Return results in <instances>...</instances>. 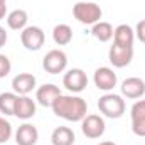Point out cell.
Listing matches in <instances>:
<instances>
[{
    "instance_id": "cell-6",
    "label": "cell",
    "mask_w": 145,
    "mask_h": 145,
    "mask_svg": "<svg viewBox=\"0 0 145 145\" xmlns=\"http://www.w3.org/2000/svg\"><path fill=\"white\" fill-rule=\"evenodd\" d=\"M105 130H106V123H105V118L100 115H95V113L86 115L81 120V132L88 138H100L103 137Z\"/></svg>"
},
{
    "instance_id": "cell-9",
    "label": "cell",
    "mask_w": 145,
    "mask_h": 145,
    "mask_svg": "<svg viewBox=\"0 0 145 145\" xmlns=\"http://www.w3.org/2000/svg\"><path fill=\"white\" fill-rule=\"evenodd\" d=\"M108 59L113 64V68H125L133 59V47L113 44L108 51Z\"/></svg>"
},
{
    "instance_id": "cell-1",
    "label": "cell",
    "mask_w": 145,
    "mask_h": 145,
    "mask_svg": "<svg viewBox=\"0 0 145 145\" xmlns=\"http://www.w3.org/2000/svg\"><path fill=\"white\" fill-rule=\"evenodd\" d=\"M51 108L56 116L64 118L66 121H81L88 113V103L84 98L76 95H61Z\"/></svg>"
},
{
    "instance_id": "cell-19",
    "label": "cell",
    "mask_w": 145,
    "mask_h": 145,
    "mask_svg": "<svg viewBox=\"0 0 145 145\" xmlns=\"http://www.w3.org/2000/svg\"><path fill=\"white\" fill-rule=\"evenodd\" d=\"M113 25L110 24V22H103V20H100V22H96L95 25H93V29H91V34L95 39H98L100 42H108L113 39Z\"/></svg>"
},
{
    "instance_id": "cell-5",
    "label": "cell",
    "mask_w": 145,
    "mask_h": 145,
    "mask_svg": "<svg viewBox=\"0 0 145 145\" xmlns=\"http://www.w3.org/2000/svg\"><path fill=\"white\" fill-rule=\"evenodd\" d=\"M63 86L71 93V95H78L81 91L86 89L88 86V76L86 72L79 68H72L63 76Z\"/></svg>"
},
{
    "instance_id": "cell-12",
    "label": "cell",
    "mask_w": 145,
    "mask_h": 145,
    "mask_svg": "<svg viewBox=\"0 0 145 145\" xmlns=\"http://www.w3.org/2000/svg\"><path fill=\"white\" fill-rule=\"evenodd\" d=\"M61 95H63V93H61L59 86H56V84H52V83H47V84H42V86L37 88L36 100H37V103H39L40 106L51 108L52 103L56 101V98L61 96Z\"/></svg>"
},
{
    "instance_id": "cell-13",
    "label": "cell",
    "mask_w": 145,
    "mask_h": 145,
    "mask_svg": "<svg viewBox=\"0 0 145 145\" xmlns=\"http://www.w3.org/2000/svg\"><path fill=\"white\" fill-rule=\"evenodd\" d=\"M36 115V101L27 95H19L14 108V116L20 120H29Z\"/></svg>"
},
{
    "instance_id": "cell-21",
    "label": "cell",
    "mask_w": 145,
    "mask_h": 145,
    "mask_svg": "<svg viewBox=\"0 0 145 145\" xmlns=\"http://www.w3.org/2000/svg\"><path fill=\"white\" fill-rule=\"evenodd\" d=\"M17 93L14 91H5L0 93V113H3L5 116L14 115V108H15V101H17Z\"/></svg>"
},
{
    "instance_id": "cell-15",
    "label": "cell",
    "mask_w": 145,
    "mask_h": 145,
    "mask_svg": "<svg viewBox=\"0 0 145 145\" xmlns=\"http://www.w3.org/2000/svg\"><path fill=\"white\" fill-rule=\"evenodd\" d=\"M39 140V132L32 123H22L15 132L17 145H36Z\"/></svg>"
},
{
    "instance_id": "cell-23",
    "label": "cell",
    "mask_w": 145,
    "mask_h": 145,
    "mask_svg": "<svg viewBox=\"0 0 145 145\" xmlns=\"http://www.w3.org/2000/svg\"><path fill=\"white\" fill-rule=\"evenodd\" d=\"M10 69H12V63H10V59H8L5 54H0V79L5 78V76H8Z\"/></svg>"
},
{
    "instance_id": "cell-7",
    "label": "cell",
    "mask_w": 145,
    "mask_h": 145,
    "mask_svg": "<svg viewBox=\"0 0 145 145\" xmlns=\"http://www.w3.org/2000/svg\"><path fill=\"white\" fill-rule=\"evenodd\" d=\"M46 34L37 25H27L24 31H20V42L27 51H39L44 46Z\"/></svg>"
},
{
    "instance_id": "cell-26",
    "label": "cell",
    "mask_w": 145,
    "mask_h": 145,
    "mask_svg": "<svg viewBox=\"0 0 145 145\" xmlns=\"http://www.w3.org/2000/svg\"><path fill=\"white\" fill-rule=\"evenodd\" d=\"M5 14H7V5L5 2H0V20L5 19Z\"/></svg>"
},
{
    "instance_id": "cell-4",
    "label": "cell",
    "mask_w": 145,
    "mask_h": 145,
    "mask_svg": "<svg viewBox=\"0 0 145 145\" xmlns=\"http://www.w3.org/2000/svg\"><path fill=\"white\" fill-rule=\"evenodd\" d=\"M42 68L49 74H59L68 68V56L61 49H51L44 59H42Z\"/></svg>"
},
{
    "instance_id": "cell-22",
    "label": "cell",
    "mask_w": 145,
    "mask_h": 145,
    "mask_svg": "<svg viewBox=\"0 0 145 145\" xmlns=\"http://www.w3.org/2000/svg\"><path fill=\"white\" fill-rule=\"evenodd\" d=\"M12 137V125L8 120L0 116V144H7Z\"/></svg>"
},
{
    "instance_id": "cell-14",
    "label": "cell",
    "mask_w": 145,
    "mask_h": 145,
    "mask_svg": "<svg viewBox=\"0 0 145 145\" xmlns=\"http://www.w3.org/2000/svg\"><path fill=\"white\" fill-rule=\"evenodd\" d=\"M37 84V79L31 72H20L12 79V89L17 95H29Z\"/></svg>"
},
{
    "instance_id": "cell-24",
    "label": "cell",
    "mask_w": 145,
    "mask_h": 145,
    "mask_svg": "<svg viewBox=\"0 0 145 145\" xmlns=\"http://www.w3.org/2000/svg\"><path fill=\"white\" fill-rule=\"evenodd\" d=\"M135 37H137L140 42L145 44V19L137 24V27H135Z\"/></svg>"
},
{
    "instance_id": "cell-8",
    "label": "cell",
    "mask_w": 145,
    "mask_h": 145,
    "mask_svg": "<svg viewBox=\"0 0 145 145\" xmlns=\"http://www.w3.org/2000/svg\"><path fill=\"white\" fill-rule=\"evenodd\" d=\"M93 83H95V86L98 89H101L105 93H110L116 86L118 78H116V72L113 71L111 68L103 66V68H98L95 71V74H93Z\"/></svg>"
},
{
    "instance_id": "cell-28",
    "label": "cell",
    "mask_w": 145,
    "mask_h": 145,
    "mask_svg": "<svg viewBox=\"0 0 145 145\" xmlns=\"http://www.w3.org/2000/svg\"><path fill=\"white\" fill-rule=\"evenodd\" d=\"M0 2H7V0H0Z\"/></svg>"
},
{
    "instance_id": "cell-20",
    "label": "cell",
    "mask_w": 145,
    "mask_h": 145,
    "mask_svg": "<svg viewBox=\"0 0 145 145\" xmlns=\"http://www.w3.org/2000/svg\"><path fill=\"white\" fill-rule=\"evenodd\" d=\"M52 39L57 46H66L72 40V29L68 24H57L52 29Z\"/></svg>"
},
{
    "instance_id": "cell-18",
    "label": "cell",
    "mask_w": 145,
    "mask_h": 145,
    "mask_svg": "<svg viewBox=\"0 0 145 145\" xmlns=\"http://www.w3.org/2000/svg\"><path fill=\"white\" fill-rule=\"evenodd\" d=\"M27 22H29V15L22 8H15L7 15V25L12 31H24L27 27Z\"/></svg>"
},
{
    "instance_id": "cell-3",
    "label": "cell",
    "mask_w": 145,
    "mask_h": 145,
    "mask_svg": "<svg viewBox=\"0 0 145 145\" xmlns=\"http://www.w3.org/2000/svg\"><path fill=\"white\" fill-rule=\"evenodd\" d=\"M125 100L120 96V95H115V93H105L103 96H100L98 100V110L103 116L111 118V120H116V118H121L123 113H125Z\"/></svg>"
},
{
    "instance_id": "cell-25",
    "label": "cell",
    "mask_w": 145,
    "mask_h": 145,
    "mask_svg": "<svg viewBox=\"0 0 145 145\" xmlns=\"http://www.w3.org/2000/svg\"><path fill=\"white\" fill-rule=\"evenodd\" d=\"M7 39H8V36H7V31L0 25V47H3V46H5Z\"/></svg>"
},
{
    "instance_id": "cell-27",
    "label": "cell",
    "mask_w": 145,
    "mask_h": 145,
    "mask_svg": "<svg viewBox=\"0 0 145 145\" xmlns=\"http://www.w3.org/2000/svg\"><path fill=\"white\" fill-rule=\"evenodd\" d=\"M98 145H116L115 142H110V140H105V142H100Z\"/></svg>"
},
{
    "instance_id": "cell-11",
    "label": "cell",
    "mask_w": 145,
    "mask_h": 145,
    "mask_svg": "<svg viewBox=\"0 0 145 145\" xmlns=\"http://www.w3.org/2000/svg\"><path fill=\"white\" fill-rule=\"evenodd\" d=\"M132 116V132L137 137H145V100H138L130 110Z\"/></svg>"
},
{
    "instance_id": "cell-10",
    "label": "cell",
    "mask_w": 145,
    "mask_h": 145,
    "mask_svg": "<svg viewBox=\"0 0 145 145\" xmlns=\"http://www.w3.org/2000/svg\"><path fill=\"white\" fill-rule=\"evenodd\" d=\"M121 95L125 98H130V100H138L145 95V81L142 78H137V76H132V78H127L121 86Z\"/></svg>"
},
{
    "instance_id": "cell-16",
    "label": "cell",
    "mask_w": 145,
    "mask_h": 145,
    "mask_svg": "<svg viewBox=\"0 0 145 145\" xmlns=\"http://www.w3.org/2000/svg\"><path fill=\"white\" fill-rule=\"evenodd\" d=\"M133 40H135V31L128 24H120V25L115 27V31H113V44L133 47Z\"/></svg>"
},
{
    "instance_id": "cell-2",
    "label": "cell",
    "mask_w": 145,
    "mask_h": 145,
    "mask_svg": "<svg viewBox=\"0 0 145 145\" xmlns=\"http://www.w3.org/2000/svg\"><path fill=\"white\" fill-rule=\"evenodd\" d=\"M72 15L74 19L83 24V25H95L96 22H100V19L103 17V10L98 3L95 2H86L81 0L78 3H74L72 7Z\"/></svg>"
},
{
    "instance_id": "cell-17",
    "label": "cell",
    "mask_w": 145,
    "mask_h": 145,
    "mask_svg": "<svg viewBox=\"0 0 145 145\" xmlns=\"http://www.w3.org/2000/svg\"><path fill=\"white\" fill-rule=\"evenodd\" d=\"M76 135L69 127H57L51 133V144L52 145H74Z\"/></svg>"
}]
</instances>
